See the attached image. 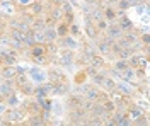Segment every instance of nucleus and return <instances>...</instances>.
Returning <instances> with one entry per match:
<instances>
[{"label":"nucleus","instance_id":"nucleus-1","mask_svg":"<svg viewBox=\"0 0 150 126\" xmlns=\"http://www.w3.org/2000/svg\"><path fill=\"white\" fill-rule=\"evenodd\" d=\"M2 77H5L9 80L10 77H16V68H5L4 72H2Z\"/></svg>","mask_w":150,"mask_h":126},{"label":"nucleus","instance_id":"nucleus-2","mask_svg":"<svg viewBox=\"0 0 150 126\" xmlns=\"http://www.w3.org/2000/svg\"><path fill=\"white\" fill-rule=\"evenodd\" d=\"M109 32H111L114 38H118V36H120V29H116V27H111V29H109Z\"/></svg>","mask_w":150,"mask_h":126},{"label":"nucleus","instance_id":"nucleus-4","mask_svg":"<svg viewBox=\"0 0 150 126\" xmlns=\"http://www.w3.org/2000/svg\"><path fill=\"white\" fill-rule=\"evenodd\" d=\"M67 46H72V48H75V41H72V38H67Z\"/></svg>","mask_w":150,"mask_h":126},{"label":"nucleus","instance_id":"nucleus-7","mask_svg":"<svg viewBox=\"0 0 150 126\" xmlns=\"http://www.w3.org/2000/svg\"><path fill=\"white\" fill-rule=\"evenodd\" d=\"M0 78H2V75H0Z\"/></svg>","mask_w":150,"mask_h":126},{"label":"nucleus","instance_id":"nucleus-5","mask_svg":"<svg viewBox=\"0 0 150 126\" xmlns=\"http://www.w3.org/2000/svg\"><path fill=\"white\" fill-rule=\"evenodd\" d=\"M94 80H96V84H103V75H97Z\"/></svg>","mask_w":150,"mask_h":126},{"label":"nucleus","instance_id":"nucleus-3","mask_svg":"<svg viewBox=\"0 0 150 126\" xmlns=\"http://www.w3.org/2000/svg\"><path fill=\"white\" fill-rule=\"evenodd\" d=\"M116 68H118V70H125V68H128V65L123 63V61H120V63H116Z\"/></svg>","mask_w":150,"mask_h":126},{"label":"nucleus","instance_id":"nucleus-6","mask_svg":"<svg viewBox=\"0 0 150 126\" xmlns=\"http://www.w3.org/2000/svg\"><path fill=\"white\" fill-rule=\"evenodd\" d=\"M106 15H108L109 19H112V17H114V14H112V10H108V14H106Z\"/></svg>","mask_w":150,"mask_h":126}]
</instances>
